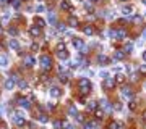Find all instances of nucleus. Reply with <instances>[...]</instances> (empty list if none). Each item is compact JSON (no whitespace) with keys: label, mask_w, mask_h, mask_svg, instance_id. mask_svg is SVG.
<instances>
[{"label":"nucleus","mask_w":146,"mask_h":129,"mask_svg":"<svg viewBox=\"0 0 146 129\" xmlns=\"http://www.w3.org/2000/svg\"><path fill=\"white\" fill-rule=\"evenodd\" d=\"M59 58H67V57H68V53H67V48H65V50H59Z\"/></svg>","instance_id":"412c9836"},{"label":"nucleus","mask_w":146,"mask_h":129,"mask_svg":"<svg viewBox=\"0 0 146 129\" xmlns=\"http://www.w3.org/2000/svg\"><path fill=\"white\" fill-rule=\"evenodd\" d=\"M122 95L127 97V99H130V97L133 95V90H132L130 87H123V89H122Z\"/></svg>","instance_id":"0eeeda50"},{"label":"nucleus","mask_w":146,"mask_h":129,"mask_svg":"<svg viewBox=\"0 0 146 129\" xmlns=\"http://www.w3.org/2000/svg\"><path fill=\"white\" fill-rule=\"evenodd\" d=\"M68 129H75V127H73V126H68Z\"/></svg>","instance_id":"c9c22d12"},{"label":"nucleus","mask_w":146,"mask_h":129,"mask_svg":"<svg viewBox=\"0 0 146 129\" xmlns=\"http://www.w3.org/2000/svg\"><path fill=\"white\" fill-rule=\"evenodd\" d=\"M18 103H20V107H23V108H29V107H31V103H29L28 99H20Z\"/></svg>","instance_id":"1a4fd4ad"},{"label":"nucleus","mask_w":146,"mask_h":129,"mask_svg":"<svg viewBox=\"0 0 146 129\" xmlns=\"http://www.w3.org/2000/svg\"><path fill=\"white\" fill-rule=\"evenodd\" d=\"M38 119L41 121V123H47L49 119H47V116L46 115H38Z\"/></svg>","instance_id":"4be33fe9"},{"label":"nucleus","mask_w":146,"mask_h":129,"mask_svg":"<svg viewBox=\"0 0 146 129\" xmlns=\"http://www.w3.org/2000/svg\"><path fill=\"white\" fill-rule=\"evenodd\" d=\"M5 87H7V90H13V87H15V79L13 78H8L7 81H5Z\"/></svg>","instance_id":"20e7f679"},{"label":"nucleus","mask_w":146,"mask_h":129,"mask_svg":"<svg viewBox=\"0 0 146 129\" xmlns=\"http://www.w3.org/2000/svg\"><path fill=\"white\" fill-rule=\"evenodd\" d=\"M99 61H101V63H107V58H106V57H102V55H101V57H99Z\"/></svg>","instance_id":"7c9ffc66"},{"label":"nucleus","mask_w":146,"mask_h":129,"mask_svg":"<svg viewBox=\"0 0 146 129\" xmlns=\"http://www.w3.org/2000/svg\"><path fill=\"white\" fill-rule=\"evenodd\" d=\"M140 73H143V74H144V73H146V66H141V68H140Z\"/></svg>","instance_id":"473e14b6"},{"label":"nucleus","mask_w":146,"mask_h":129,"mask_svg":"<svg viewBox=\"0 0 146 129\" xmlns=\"http://www.w3.org/2000/svg\"><path fill=\"white\" fill-rule=\"evenodd\" d=\"M123 81H125V76H123V74H117V76H115V82H119V84H122Z\"/></svg>","instance_id":"aec40b11"},{"label":"nucleus","mask_w":146,"mask_h":129,"mask_svg":"<svg viewBox=\"0 0 146 129\" xmlns=\"http://www.w3.org/2000/svg\"><path fill=\"white\" fill-rule=\"evenodd\" d=\"M0 32H2V26H0Z\"/></svg>","instance_id":"e433bc0d"},{"label":"nucleus","mask_w":146,"mask_h":129,"mask_svg":"<svg viewBox=\"0 0 146 129\" xmlns=\"http://www.w3.org/2000/svg\"><path fill=\"white\" fill-rule=\"evenodd\" d=\"M96 108H97L96 102H89L88 103V110H89V111H96Z\"/></svg>","instance_id":"f3484780"},{"label":"nucleus","mask_w":146,"mask_h":129,"mask_svg":"<svg viewBox=\"0 0 146 129\" xmlns=\"http://www.w3.org/2000/svg\"><path fill=\"white\" fill-rule=\"evenodd\" d=\"M50 95L57 99V97H60V95H62V90H60L59 87H52V89H50Z\"/></svg>","instance_id":"6e6552de"},{"label":"nucleus","mask_w":146,"mask_h":129,"mask_svg":"<svg viewBox=\"0 0 146 129\" xmlns=\"http://www.w3.org/2000/svg\"><path fill=\"white\" fill-rule=\"evenodd\" d=\"M11 119H13V123H15L16 126H23L24 123H26V118H24L23 115H20V113H16V115H13V118H11Z\"/></svg>","instance_id":"7ed1b4c3"},{"label":"nucleus","mask_w":146,"mask_h":129,"mask_svg":"<svg viewBox=\"0 0 146 129\" xmlns=\"http://www.w3.org/2000/svg\"><path fill=\"white\" fill-rule=\"evenodd\" d=\"M119 127H120V124L117 121H111V123H109V129H119Z\"/></svg>","instance_id":"a211bd4d"},{"label":"nucleus","mask_w":146,"mask_h":129,"mask_svg":"<svg viewBox=\"0 0 146 129\" xmlns=\"http://www.w3.org/2000/svg\"><path fill=\"white\" fill-rule=\"evenodd\" d=\"M114 85H115V81L111 79V78H107L106 81H104V87L106 89H114Z\"/></svg>","instance_id":"39448f33"},{"label":"nucleus","mask_w":146,"mask_h":129,"mask_svg":"<svg viewBox=\"0 0 146 129\" xmlns=\"http://www.w3.org/2000/svg\"><path fill=\"white\" fill-rule=\"evenodd\" d=\"M24 65H26V66H34V58L31 57V55L24 57Z\"/></svg>","instance_id":"9d476101"},{"label":"nucleus","mask_w":146,"mask_h":129,"mask_svg":"<svg viewBox=\"0 0 146 129\" xmlns=\"http://www.w3.org/2000/svg\"><path fill=\"white\" fill-rule=\"evenodd\" d=\"M96 118L97 119H102V118H104V113H102V111H96Z\"/></svg>","instance_id":"a878e982"},{"label":"nucleus","mask_w":146,"mask_h":129,"mask_svg":"<svg viewBox=\"0 0 146 129\" xmlns=\"http://www.w3.org/2000/svg\"><path fill=\"white\" fill-rule=\"evenodd\" d=\"M10 47L13 48V50H18V48H20V44H18L16 39H11V40H10Z\"/></svg>","instance_id":"ddd939ff"},{"label":"nucleus","mask_w":146,"mask_h":129,"mask_svg":"<svg viewBox=\"0 0 146 129\" xmlns=\"http://www.w3.org/2000/svg\"><path fill=\"white\" fill-rule=\"evenodd\" d=\"M73 45H75L76 48H80V47H83V40L78 39V37H75V39H73Z\"/></svg>","instance_id":"2eb2a0df"},{"label":"nucleus","mask_w":146,"mask_h":129,"mask_svg":"<svg viewBox=\"0 0 146 129\" xmlns=\"http://www.w3.org/2000/svg\"><path fill=\"white\" fill-rule=\"evenodd\" d=\"M13 5H15V7L18 8V7H20V0H15V2H13Z\"/></svg>","instance_id":"72a5a7b5"},{"label":"nucleus","mask_w":146,"mask_h":129,"mask_svg":"<svg viewBox=\"0 0 146 129\" xmlns=\"http://www.w3.org/2000/svg\"><path fill=\"white\" fill-rule=\"evenodd\" d=\"M68 24H70L71 28H76V26H78V20H76L75 16H71L70 20H68Z\"/></svg>","instance_id":"4468645a"},{"label":"nucleus","mask_w":146,"mask_h":129,"mask_svg":"<svg viewBox=\"0 0 146 129\" xmlns=\"http://www.w3.org/2000/svg\"><path fill=\"white\" fill-rule=\"evenodd\" d=\"M0 63H2V66H7V63H8L7 57H0Z\"/></svg>","instance_id":"b1692460"},{"label":"nucleus","mask_w":146,"mask_h":129,"mask_svg":"<svg viewBox=\"0 0 146 129\" xmlns=\"http://www.w3.org/2000/svg\"><path fill=\"white\" fill-rule=\"evenodd\" d=\"M115 58H117V60H123L125 58L123 50H117V52H115Z\"/></svg>","instance_id":"dca6fc26"},{"label":"nucleus","mask_w":146,"mask_h":129,"mask_svg":"<svg viewBox=\"0 0 146 129\" xmlns=\"http://www.w3.org/2000/svg\"><path fill=\"white\" fill-rule=\"evenodd\" d=\"M39 63L42 66V70H49L52 66V58L47 57V55H41V57H39Z\"/></svg>","instance_id":"f03ea898"},{"label":"nucleus","mask_w":146,"mask_h":129,"mask_svg":"<svg viewBox=\"0 0 146 129\" xmlns=\"http://www.w3.org/2000/svg\"><path fill=\"white\" fill-rule=\"evenodd\" d=\"M78 87H80V92L84 95V94H88V92L91 90V87H93V85H91V82L88 81L86 78H81L80 81H78Z\"/></svg>","instance_id":"f257e3e1"},{"label":"nucleus","mask_w":146,"mask_h":129,"mask_svg":"<svg viewBox=\"0 0 146 129\" xmlns=\"http://www.w3.org/2000/svg\"><path fill=\"white\" fill-rule=\"evenodd\" d=\"M143 60L146 61V52H143Z\"/></svg>","instance_id":"f704fd0d"},{"label":"nucleus","mask_w":146,"mask_h":129,"mask_svg":"<svg viewBox=\"0 0 146 129\" xmlns=\"http://www.w3.org/2000/svg\"><path fill=\"white\" fill-rule=\"evenodd\" d=\"M54 126H55L57 129H60V126H62V123H60V121H54Z\"/></svg>","instance_id":"c85d7f7f"},{"label":"nucleus","mask_w":146,"mask_h":129,"mask_svg":"<svg viewBox=\"0 0 146 129\" xmlns=\"http://www.w3.org/2000/svg\"><path fill=\"white\" fill-rule=\"evenodd\" d=\"M62 8L63 10H71V3L67 2V0H63V2H62Z\"/></svg>","instance_id":"6ab92c4d"},{"label":"nucleus","mask_w":146,"mask_h":129,"mask_svg":"<svg viewBox=\"0 0 146 129\" xmlns=\"http://www.w3.org/2000/svg\"><path fill=\"white\" fill-rule=\"evenodd\" d=\"M123 13L125 15H132V8H123Z\"/></svg>","instance_id":"c756f323"},{"label":"nucleus","mask_w":146,"mask_h":129,"mask_svg":"<svg viewBox=\"0 0 146 129\" xmlns=\"http://www.w3.org/2000/svg\"><path fill=\"white\" fill-rule=\"evenodd\" d=\"M122 2H127V0H122Z\"/></svg>","instance_id":"58836bf2"},{"label":"nucleus","mask_w":146,"mask_h":129,"mask_svg":"<svg viewBox=\"0 0 146 129\" xmlns=\"http://www.w3.org/2000/svg\"><path fill=\"white\" fill-rule=\"evenodd\" d=\"M36 23H38V24H39V28H42V26H44V21H42V20H41V18H38V20H36Z\"/></svg>","instance_id":"bb28decb"},{"label":"nucleus","mask_w":146,"mask_h":129,"mask_svg":"<svg viewBox=\"0 0 146 129\" xmlns=\"http://www.w3.org/2000/svg\"><path fill=\"white\" fill-rule=\"evenodd\" d=\"M96 126H97L96 121H88V123H84V129H96Z\"/></svg>","instance_id":"f8f14e48"},{"label":"nucleus","mask_w":146,"mask_h":129,"mask_svg":"<svg viewBox=\"0 0 146 129\" xmlns=\"http://www.w3.org/2000/svg\"><path fill=\"white\" fill-rule=\"evenodd\" d=\"M84 34H93V28H91V26H84Z\"/></svg>","instance_id":"5701e85b"},{"label":"nucleus","mask_w":146,"mask_h":129,"mask_svg":"<svg viewBox=\"0 0 146 129\" xmlns=\"http://www.w3.org/2000/svg\"><path fill=\"white\" fill-rule=\"evenodd\" d=\"M91 2H97V0H91Z\"/></svg>","instance_id":"4c0bfd02"},{"label":"nucleus","mask_w":146,"mask_h":129,"mask_svg":"<svg viewBox=\"0 0 146 129\" xmlns=\"http://www.w3.org/2000/svg\"><path fill=\"white\" fill-rule=\"evenodd\" d=\"M144 3H146V0H144Z\"/></svg>","instance_id":"ea45409f"},{"label":"nucleus","mask_w":146,"mask_h":129,"mask_svg":"<svg viewBox=\"0 0 146 129\" xmlns=\"http://www.w3.org/2000/svg\"><path fill=\"white\" fill-rule=\"evenodd\" d=\"M63 48H65V44H62V42H60V44L57 45V50H63Z\"/></svg>","instance_id":"cd10ccee"},{"label":"nucleus","mask_w":146,"mask_h":129,"mask_svg":"<svg viewBox=\"0 0 146 129\" xmlns=\"http://www.w3.org/2000/svg\"><path fill=\"white\" fill-rule=\"evenodd\" d=\"M68 115H70V116H73V118H76V115H78V110H76V107L70 105V107H68Z\"/></svg>","instance_id":"9b49d317"},{"label":"nucleus","mask_w":146,"mask_h":129,"mask_svg":"<svg viewBox=\"0 0 146 129\" xmlns=\"http://www.w3.org/2000/svg\"><path fill=\"white\" fill-rule=\"evenodd\" d=\"M20 87H23V89L28 87V82H26V81H21V82H20Z\"/></svg>","instance_id":"2f4dec72"},{"label":"nucleus","mask_w":146,"mask_h":129,"mask_svg":"<svg viewBox=\"0 0 146 129\" xmlns=\"http://www.w3.org/2000/svg\"><path fill=\"white\" fill-rule=\"evenodd\" d=\"M39 32H41V28H38V26H31V28H29V34L34 36V37H38Z\"/></svg>","instance_id":"423d86ee"},{"label":"nucleus","mask_w":146,"mask_h":129,"mask_svg":"<svg viewBox=\"0 0 146 129\" xmlns=\"http://www.w3.org/2000/svg\"><path fill=\"white\" fill-rule=\"evenodd\" d=\"M102 108H104V110H107V111H111V105H109L107 102H102Z\"/></svg>","instance_id":"393cba45"}]
</instances>
